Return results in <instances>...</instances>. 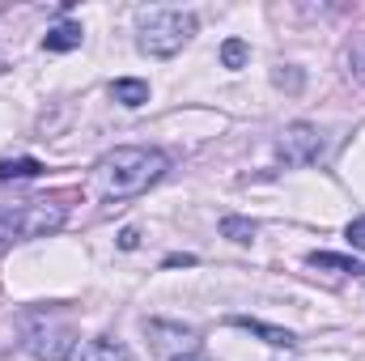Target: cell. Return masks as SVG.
<instances>
[{
  "label": "cell",
  "instance_id": "cell-1",
  "mask_svg": "<svg viewBox=\"0 0 365 361\" xmlns=\"http://www.w3.org/2000/svg\"><path fill=\"white\" fill-rule=\"evenodd\" d=\"M170 171V158L162 149H149V145H119L110 153L98 158L93 166V187L102 200H128V195H140L149 191L153 183Z\"/></svg>",
  "mask_w": 365,
  "mask_h": 361
},
{
  "label": "cell",
  "instance_id": "cell-2",
  "mask_svg": "<svg viewBox=\"0 0 365 361\" xmlns=\"http://www.w3.org/2000/svg\"><path fill=\"white\" fill-rule=\"evenodd\" d=\"M191 34H195V13H187V9L158 4V9H140V17H136V47L153 60H170L175 51L191 43Z\"/></svg>",
  "mask_w": 365,
  "mask_h": 361
},
{
  "label": "cell",
  "instance_id": "cell-3",
  "mask_svg": "<svg viewBox=\"0 0 365 361\" xmlns=\"http://www.w3.org/2000/svg\"><path fill=\"white\" fill-rule=\"evenodd\" d=\"M68 217V204L51 200H21V204H0V255L21 243V238H43L56 234Z\"/></svg>",
  "mask_w": 365,
  "mask_h": 361
},
{
  "label": "cell",
  "instance_id": "cell-4",
  "mask_svg": "<svg viewBox=\"0 0 365 361\" xmlns=\"http://www.w3.org/2000/svg\"><path fill=\"white\" fill-rule=\"evenodd\" d=\"M276 153L284 166H314L323 158V132L314 123H284L276 136Z\"/></svg>",
  "mask_w": 365,
  "mask_h": 361
},
{
  "label": "cell",
  "instance_id": "cell-5",
  "mask_svg": "<svg viewBox=\"0 0 365 361\" xmlns=\"http://www.w3.org/2000/svg\"><path fill=\"white\" fill-rule=\"evenodd\" d=\"M145 336L158 353L166 357H182V353H200V332L195 327H182V323H166V319H149L145 323Z\"/></svg>",
  "mask_w": 365,
  "mask_h": 361
},
{
  "label": "cell",
  "instance_id": "cell-6",
  "mask_svg": "<svg viewBox=\"0 0 365 361\" xmlns=\"http://www.w3.org/2000/svg\"><path fill=\"white\" fill-rule=\"evenodd\" d=\"M26 349L38 361H64L73 349H77V332L68 323H38L26 340Z\"/></svg>",
  "mask_w": 365,
  "mask_h": 361
},
{
  "label": "cell",
  "instance_id": "cell-7",
  "mask_svg": "<svg viewBox=\"0 0 365 361\" xmlns=\"http://www.w3.org/2000/svg\"><path fill=\"white\" fill-rule=\"evenodd\" d=\"M234 327H242V332H255L259 340H268L272 349H293L297 345V336L293 332H284V327H268V323H259V319H242V315H234L230 319Z\"/></svg>",
  "mask_w": 365,
  "mask_h": 361
},
{
  "label": "cell",
  "instance_id": "cell-8",
  "mask_svg": "<svg viewBox=\"0 0 365 361\" xmlns=\"http://www.w3.org/2000/svg\"><path fill=\"white\" fill-rule=\"evenodd\" d=\"M110 98H115L119 106L136 111V106L149 102V81H140V77H119V81H110Z\"/></svg>",
  "mask_w": 365,
  "mask_h": 361
},
{
  "label": "cell",
  "instance_id": "cell-9",
  "mask_svg": "<svg viewBox=\"0 0 365 361\" xmlns=\"http://www.w3.org/2000/svg\"><path fill=\"white\" fill-rule=\"evenodd\" d=\"M81 361H132L128 345L115 340V336H93L90 345L81 349Z\"/></svg>",
  "mask_w": 365,
  "mask_h": 361
},
{
  "label": "cell",
  "instance_id": "cell-10",
  "mask_svg": "<svg viewBox=\"0 0 365 361\" xmlns=\"http://www.w3.org/2000/svg\"><path fill=\"white\" fill-rule=\"evenodd\" d=\"M73 47H81V26L77 21H60L43 39V51H73Z\"/></svg>",
  "mask_w": 365,
  "mask_h": 361
},
{
  "label": "cell",
  "instance_id": "cell-11",
  "mask_svg": "<svg viewBox=\"0 0 365 361\" xmlns=\"http://www.w3.org/2000/svg\"><path fill=\"white\" fill-rule=\"evenodd\" d=\"M43 162L38 158H0V183L9 179H38Z\"/></svg>",
  "mask_w": 365,
  "mask_h": 361
},
{
  "label": "cell",
  "instance_id": "cell-12",
  "mask_svg": "<svg viewBox=\"0 0 365 361\" xmlns=\"http://www.w3.org/2000/svg\"><path fill=\"white\" fill-rule=\"evenodd\" d=\"M306 260H310V268H331V272H365V264H357V260H349V255H327V251H310Z\"/></svg>",
  "mask_w": 365,
  "mask_h": 361
},
{
  "label": "cell",
  "instance_id": "cell-13",
  "mask_svg": "<svg viewBox=\"0 0 365 361\" xmlns=\"http://www.w3.org/2000/svg\"><path fill=\"white\" fill-rule=\"evenodd\" d=\"M221 234L234 238V243H251V238H255V221H247V217H225V221H221Z\"/></svg>",
  "mask_w": 365,
  "mask_h": 361
},
{
  "label": "cell",
  "instance_id": "cell-14",
  "mask_svg": "<svg viewBox=\"0 0 365 361\" xmlns=\"http://www.w3.org/2000/svg\"><path fill=\"white\" fill-rule=\"evenodd\" d=\"M247 56H251V47H247L242 39H225V47H221V64H225V68H242Z\"/></svg>",
  "mask_w": 365,
  "mask_h": 361
},
{
  "label": "cell",
  "instance_id": "cell-15",
  "mask_svg": "<svg viewBox=\"0 0 365 361\" xmlns=\"http://www.w3.org/2000/svg\"><path fill=\"white\" fill-rule=\"evenodd\" d=\"M344 238H349V247H353V251H365V217H357V221H349Z\"/></svg>",
  "mask_w": 365,
  "mask_h": 361
},
{
  "label": "cell",
  "instance_id": "cell-16",
  "mask_svg": "<svg viewBox=\"0 0 365 361\" xmlns=\"http://www.w3.org/2000/svg\"><path fill=\"white\" fill-rule=\"evenodd\" d=\"M349 64L357 68V77L365 81V43H361V47H353V56H349Z\"/></svg>",
  "mask_w": 365,
  "mask_h": 361
},
{
  "label": "cell",
  "instance_id": "cell-17",
  "mask_svg": "<svg viewBox=\"0 0 365 361\" xmlns=\"http://www.w3.org/2000/svg\"><path fill=\"white\" fill-rule=\"evenodd\" d=\"M119 247H123V251H136V247H140V234H136V230H123V234H119Z\"/></svg>",
  "mask_w": 365,
  "mask_h": 361
},
{
  "label": "cell",
  "instance_id": "cell-18",
  "mask_svg": "<svg viewBox=\"0 0 365 361\" xmlns=\"http://www.w3.org/2000/svg\"><path fill=\"white\" fill-rule=\"evenodd\" d=\"M276 86H289V90H297V86H302V77H297V73H276Z\"/></svg>",
  "mask_w": 365,
  "mask_h": 361
},
{
  "label": "cell",
  "instance_id": "cell-19",
  "mask_svg": "<svg viewBox=\"0 0 365 361\" xmlns=\"http://www.w3.org/2000/svg\"><path fill=\"white\" fill-rule=\"evenodd\" d=\"M179 264H195V260H191V255H170V260H166V268H179Z\"/></svg>",
  "mask_w": 365,
  "mask_h": 361
},
{
  "label": "cell",
  "instance_id": "cell-20",
  "mask_svg": "<svg viewBox=\"0 0 365 361\" xmlns=\"http://www.w3.org/2000/svg\"><path fill=\"white\" fill-rule=\"evenodd\" d=\"M170 361H212V357H204V353H182V357H170Z\"/></svg>",
  "mask_w": 365,
  "mask_h": 361
}]
</instances>
